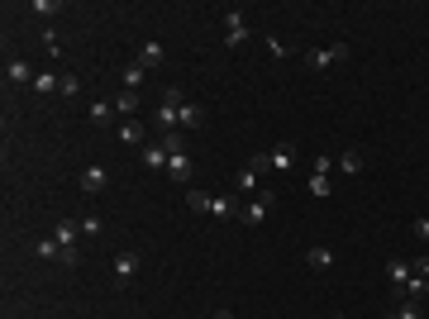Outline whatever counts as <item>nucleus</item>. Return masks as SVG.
I'll list each match as a JSON object with an SVG mask.
<instances>
[{
    "label": "nucleus",
    "instance_id": "obj_9",
    "mask_svg": "<svg viewBox=\"0 0 429 319\" xmlns=\"http://www.w3.org/2000/svg\"><path fill=\"white\" fill-rule=\"evenodd\" d=\"M53 239L62 243V248H77V239H81V219H57Z\"/></svg>",
    "mask_w": 429,
    "mask_h": 319
},
{
    "label": "nucleus",
    "instance_id": "obj_29",
    "mask_svg": "<svg viewBox=\"0 0 429 319\" xmlns=\"http://www.w3.org/2000/svg\"><path fill=\"white\" fill-rule=\"evenodd\" d=\"M214 319H234V310H224V305H219V310H214Z\"/></svg>",
    "mask_w": 429,
    "mask_h": 319
},
{
    "label": "nucleus",
    "instance_id": "obj_30",
    "mask_svg": "<svg viewBox=\"0 0 429 319\" xmlns=\"http://www.w3.org/2000/svg\"><path fill=\"white\" fill-rule=\"evenodd\" d=\"M386 319H391V315H386Z\"/></svg>",
    "mask_w": 429,
    "mask_h": 319
},
{
    "label": "nucleus",
    "instance_id": "obj_12",
    "mask_svg": "<svg viewBox=\"0 0 429 319\" xmlns=\"http://www.w3.org/2000/svg\"><path fill=\"white\" fill-rule=\"evenodd\" d=\"M205 214H214V219H229V214H239V200L234 195H210V210Z\"/></svg>",
    "mask_w": 429,
    "mask_h": 319
},
{
    "label": "nucleus",
    "instance_id": "obj_17",
    "mask_svg": "<svg viewBox=\"0 0 429 319\" xmlns=\"http://www.w3.org/2000/svg\"><path fill=\"white\" fill-rule=\"evenodd\" d=\"M34 91H43V96H48V91H57V96H62V77H53V72H38Z\"/></svg>",
    "mask_w": 429,
    "mask_h": 319
},
{
    "label": "nucleus",
    "instance_id": "obj_27",
    "mask_svg": "<svg viewBox=\"0 0 429 319\" xmlns=\"http://www.w3.org/2000/svg\"><path fill=\"white\" fill-rule=\"evenodd\" d=\"M415 276H425V281H429V258H420V262H415Z\"/></svg>",
    "mask_w": 429,
    "mask_h": 319
},
{
    "label": "nucleus",
    "instance_id": "obj_28",
    "mask_svg": "<svg viewBox=\"0 0 429 319\" xmlns=\"http://www.w3.org/2000/svg\"><path fill=\"white\" fill-rule=\"evenodd\" d=\"M415 234H420V239H429V219H415Z\"/></svg>",
    "mask_w": 429,
    "mask_h": 319
},
{
    "label": "nucleus",
    "instance_id": "obj_16",
    "mask_svg": "<svg viewBox=\"0 0 429 319\" xmlns=\"http://www.w3.org/2000/svg\"><path fill=\"white\" fill-rule=\"evenodd\" d=\"M305 262H310V267H334V248H324V243H315V248L305 253Z\"/></svg>",
    "mask_w": 429,
    "mask_h": 319
},
{
    "label": "nucleus",
    "instance_id": "obj_25",
    "mask_svg": "<svg viewBox=\"0 0 429 319\" xmlns=\"http://www.w3.org/2000/svg\"><path fill=\"white\" fill-rule=\"evenodd\" d=\"M329 191H334V186H329V177H310V195H320V200H324Z\"/></svg>",
    "mask_w": 429,
    "mask_h": 319
},
{
    "label": "nucleus",
    "instance_id": "obj_14",
    "mask_svg": "<svg viewBox=\"0 0 429 319\" xmlns=\"http://www.w3.org/2000/svg\"><path fill=\"white\" fill-rule=\"evenodd\" d=\"M334 167H339V172H349V177H363V172H368V167H363V153H358V148H349V153L334 162Z\"/></svg>",
    "mask_w": 429,
    "mask_h": 319
},
{
    "label": "nucleus",
    "instance_id": "obj_26",
    "mask_svg": "<svg viewBox=\"0 0 429 319\" xmlns=\"http://www.w3.org/2000/svg\"><path fill=\"white\" fill-rule=\"evenodd\" d=\"M268 53L277 57V62H282V57H291V48H286V43H282V38H268Z\"/></svg>",
    "mask_w": 429,
    "mask_h": 319
},
{
    "label": "nucleus",
    "instance_id": "obj_4",
    "mask_svg": "<svg viewBox=\"0 0 429 319\" xmlns=\"http://www.w3.org/2000/svg\"><path fill=\"white\" fill-rule=\"evenodd\" d=\"M268 205H272V191H263V195H253V200L239 210V219L243 224H263V219H268Z\"/></svg>",
    "mask_w": 429,
    "mask_h": 319
},
{
    "label": "nucleus",
    "instance_id": "obj_13",
    "mask_svg": "<svg viewBox=\"0 0 429 319\" xmlns=\"http://www.w3.org/2000/svg\"><path fill=\"white\" fill-rule=\"evenodd\" d=\"M5 77L15 81V86H34V81H38V77H34V67H29V62H10V67H5Z\"/></svg>",
    "mask_w": 429,
    "mask_h": 319
},
{
    "label": "nucleus",
    "instance_id": "obj_6",
    "mask_svg": "<svg viewBox=\"0 0 429 319\" xmlns=\"http://www.w3.org/2000/svg\"><path fill=\"white\" fill-rule=\"evenodd\" d=\"M268 167L272 172H296V148L291 143H277V148L268 153Z\"/></svg>",
    "mask_w": 429,
    "mask_h": 319
},
{
    "label": "nucleus",
    "instance_id": "obj_8",
    "mask_svg": "<svg viewBox=\"0 0 429 319\" xmlns=\"http://www.w3.org/2000/svg\"><path fill=\"white\" fill-rule=\"evenodd\" d=\"M167 177H177V181H187V177H191V153H187V148L167 153Z\"/></svg>",
    "mask_w": 429,
    "mask_h": 319
},
{
    "label": "nucleus",
    "instance_id": "obj_22",
    "mask_svg": "<svg viewBox=\"0 0 429 319\" xmlns=\"http://www.w3.org/2000/svg\"><path fill=\"white\" fill-rule=\"evenodd\" d=\"M110 114H115L110 101H96V105H91V119H96V124H110Z\"/></svg>",
    "mask_w": 429,
    "mask_h": 319
},
{
    "label": "nucleus",
    "instance_id": "obj_23",
    "mask_svg": "<svg viewBox=\"0 0 429 319\" xmlns=\"http://www.w3.org/2000/svg\"><path fill=\"white\" fill-rule=\"evenodd\" d=\"M191 124H201V105H182V129H191Z\"/></svg>",
    "mask_w": 429,
    "mask_h": 319
},
{
    "label": "nucleus",
    "instance_id": "obj_20",
    "mask_svg": "<svg viewBox=\"0 0 429 319\" xmlns=\"http://www.w3.org/2000/svg\"><path fill=\"white\" fill-rule=\"evenodd\" d=\"M115 110H119V114L129 119V114H134V110H138V91H124V96L115 101Z\"/></svg>",
    "mask_w": 429,
    "mask_h": 319
},
{
    "label": "nucleus",
    "instance_id": "obj_5",
    "mask_svg": "<svg viewBox=\"0 0 429 319\" xmlns=\"http://www.w3.org/2000/svg\"><path fill=\"white\" fill-rule=\"evenodd\" d=\"M162 43L158 38H143V43H138V67H143V72H153V67H162Z\"/></svg>",
    "mask_w": 429,
    "mask_h": 319
},
{
    "label": "nucleus",
    "instance_id": "obj_18",
    "mask_svg": "<svg viewBox=\"0 0 429 319\" xmlns=\"http://www.w3.org/2000/svg\"><path fill=\"white\" fill-rule=\"evenodd\" d=\"M386 276H391V281H401V291H405V281L415 276V267H410V262H391V267H386Z\"/></svg>",
    "mask_w": 429,
    "mask_h": 319
},
{
    "label": "nucleus",
    "instance_id": "obj_21",
    "mask_svg": "<svg viewBox=\"0 0 429 319\" xmlns=\"http://www.w3.org/2000/svg\"><path fill=\"white\" fill-rule=\"evenodd\" d=\"M143 77H148V72H143V67H124V86H129V91H138V86H143Z\"/></svg>",
    "mask_w": 429,
    "mask_h": 319
},
{
    "label": "nucleus",
    "instance_id": "obj_24",
    "mask_svg": "<svg viewBox=\"0 0 429 319\" xmlns=\"http://www.w3.org/2000/svg\"><path fill=\"white\" fill-rule=\"evenodd\" d=\"M187 205H191L196 214H201V210H210V195H205V191H191V195H187Z\"/></svg>",
    "mask_w": 429,
    "mask_h": 319
},
{
    "label": "nucleus",
    "instance_id": "obj_15",
    "mask_svg": "<svg viewBox=\"0 0 429 319\" xmlns=\"http://www.w3.org/2000/svg\"><path fill=\"white\" fill-rule=\"evenodd\" d=\"M106 234V219L101 214H81V239H101Z\"/></svg>",
    "mask_w": 429,
    "mask_h": 319
},
{
    "label": "nucleus",
    "instance_id": "obj_3",
    "mask_svg": "<svg viewBox=\"0 0 429 319\" xmlns=\"http://www.w3.org/2000/svg\"><path fill=\"white\" fill-rule=\"evenodd\" d=\"M138 267H143V253H119V258H115V281L129 286V281L138 276Z\"/></svg>",
    "mask_w": 429,
    "mask_h": 319
},
{
    "label": "nucleus",
    "instance_id": "obj_11",
    "mask_svg": "<svg viewBox=\"0 0 429 319\" xmlns=\"http://www.w3.org/2000/svg\"><path fill=\"white\" fill-rule=\"evenodd\" d=\"M115 133H119V143H129V148H134V143H148V133H143V124H138V119H124Z\"/></svg>",
    "mask_w": 429,
    "mask_h": 319
},
{
    "label": "nucleus",
    "instance_id": "obj_7",
    "mask_svg": "<svg viewBox=\"0 0 429 319\" xmlns=\"http://www.w3.org/2000/svg\"><path fill=\"white\" fill-rule=\"evenodd\" d=\"M106 186H110L106 167H86V172H81V191H86V195H96V191H106Z\"/></svg>",
    "mask_w": 429,
    "mask_h": 319
},
{
    "label": "nucleus",
    "instance_id": "obj_1",
    "mask_svg": "<svg viewBox=\"0 0 429 319\" xmlns=\"http://www.w3.org/2000/svg\"><path fill=\"white\" fill-rule=\"evenodd\" d=\"M344 57H349V43H329V48L305 53V62H310V72H324V67H334V62H344Z\"/></svg>",
    "mask_w": 429,
    "mask_h": 319
},
{
    "label": "nucleus",
    "instance_id": "obj_19",
    "mask_svg": "<svg viewBox=\"0 0 429 319\" xmlns=\"http://www.w3.org/2000/svg\"><path fill=\"white\" fill-rule=\"evenodd\" d=\"M34 253H38V258H57V262H62V243H57V239H43V243H34Z\"/></svg>",
    "mask_w": 429,
    "mask_h": 319
},
{
    "label": "nucleus",
    "instance_id": "obj_2",
    "mask_svg": "<svg viewBox=\"0 0 429 319\" xmlns=\"http://www.w3.org/2000/svg\"><path fill=\"white\" fill-rule=\"evenodd\" d=\"M219 20H224V43H229V48H239L243 38H248V20H243L239 10H224Z\"/></svg>",
    "mask_w": 429,
    "mask_h": 319
},
{
    "label": "nucleus",
    "instance_id": "obj_10",
    "mask_svg": "<svg viewBox=\"0 0 429 319\" xmlns=\"http://www.w3.org/2000/svg\"><path fill=\"white\" fill-rule=\"evenodd\" d=\"M143 167H148V172H162V167H167V148H162V138H158V143H143Z\"/></svg>",
    "mask_w": 429,
    "mask_h": 319
}]
</instances>
